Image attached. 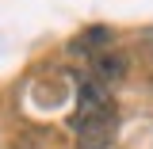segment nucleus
I'll return each instance as SVG.
<instances>
[{"label": "nucleus", "instance_id": "f257e3e1", "mask_svg": "<svg viewBox=\"0 0 153 149\" xmlns=\"http://www.w3.org/2000/svg\"><path fill=\"white\" fill-rule=\"evenodd\" d=\"M115 122H119V111H115L111 92L100 80H84L80 92H76V111L69 119L73 134L80 142H88V145H103L115 134Z\"/></svg>", "mask_w": 153, "mask_h": 149}, {"label": "nucleus", "instance_id": "f03ea898", "mask_svg": "<svg viewBox=\"0 0 153 149\" xmlns=\"http://www.w3.org/2000/svg\"><path fill=\"white\" fill-rule=\"evenodd\" d=\"M130 73V57L119 54V50H103V54L92 57V76L107 88V84H115V80H123V76Z\"/></svg>", "mask_w": 153, "mask_h": 149}, {"label": "nucleus", "instance_id": "7ed1b4c3", "mask_svg": "<svg viewBox=\"0 0 153 149\" xmlns=\"http://www.w3.org/2000/svg\"><path fill=\"white\" fill-rule=\"evenodd\" d=\"M107 42H111V27H88V31L76 38L73 46H80V50H92V57H96V54H103V50H107Z\"/></svg>", "mask_w": 153, "mask_h": 149}]
</instances>
